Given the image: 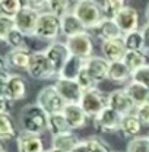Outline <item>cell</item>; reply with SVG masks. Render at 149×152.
<instances>
[{
	"instance_id": "cell-4",
	"label": "cell",
	"mask_w": 149,
	"mask_h": 152,
	"mask_svg": "<svg viewBox=\"0 0 149 152\" xmlns=\"http://www.w3.org/2000/svg\"><path fill=\"white\" fill-rule=\"evenodd\" d=\"M80 107L83 108V111L88 117L95 118L108 107V95H105L98 88L88 89V91L83 92Z\"/></svg>"
},
{
	"instance_id": "cell-32",
	"label": "cell",
	"mask_w": 149,
	"mask_h": 152,
	"mask_svg": "<svg viewBox=\"0 0 149 152\" xmlns=\"http://www.w3.org/2000/svg\"><path fill=\"white\" fill-rule=\"evenodd\" d=\"M4 42L10 47V50H26V48H28L26 35H23L16 28L9 32V35L4 39Z\"/></svg>"
},
{
	"instance_id": "cell-26",
	"label": "cell",
	"mask_w": 149,
	"mask_h": 152,
	"mask_svg": "<svg viewBox=\"0 0 149 152\" xmlns=\"http://www.w3.org/2000/svg\"><path fill=\"white\" fill-rule=\"evenodd\" d=\"M124 89L127 91V94H129V96L131 98V101L134 102L136 107L149 102V89H146L145 86H142L140 83L130 80L129 85Z\"/></svg>"
},
{
	"instance_id": "cell-40",
	"label": "cell",
	"mask_w": 149,
	"mask_h": 152,
	"mask_svg": "<svg viewBox=\"0 0 149 152\" xmlns=\"http://www.w3.org/2000/svg\"><path fill=\"white\" fill-rule=\"evenodd\" d=\"M134 114L137 115V118L140 120V123H142L143 126H149V102L136 107Z\"/></svg>"
},
{
	"instance_id": "cell-9",
	"label": "cell",
	"mask_w": 149,
	"mask_h": 152,
	"mask_svg": "<svg viewBox=\"0 0 149 152\" xmlns=\"http://www.w3.org/2000/svg\"><path fill=\"white\" fill-rule=\"evenodd\" d=\"M54 86L66 104H80L85 91L80 88L77 80H69V79L58 77L54 82Z\"/></svg>"
},
{
	"instance_id": "cell-35",
	"label": "cell",
	"mask_w": 149,
	"mask_h": 152,
	"mask_svg": "<svg viewBox=\"0 0 149 152\" xmlns=\"http://www.w3.org/2000/svg\"><path fill=\"white\" fill-rule=\"evenodd\" d=\"M126 152H149V134L130 139L127 143Z\"/></svg>"
},
{
	"instance_id": "cell-30",
	"label": "cell",
	"mask_w": 149,
	"mask_h": 152,
	"mask_svg": "<svg viewBox=\"0 0 149 152\" xmlns=\"http://www.w3.org/2000/svg\"><path fill=\"white\" fill-rule=\"evenodd\" d=\"M146 54L143 51H127L126 56L123 58V63L130 69L131 73H134L136 70L145 67L148 63H146Z\"/></svg>"
},
{
	"instance_id": "cell-20",
	"label": "cell",
	"mask_w": 149,
	"mask_h": 152,
	"mask_svg": "<svg viewBox=\"0 0 149 152\" xmlns=\"http://www.w3.org/2000/svg\"><path fill=\"white\" fill-rule=\"evenodd\" d=\"M63 115L66 117V120H67L72 130L85 127L86 120H88V115L85 114L83 108L80 107V104H67L64 107Z\"/></svg>"
},
{
	"instance_id": "cell-12",
	"label": "cell",
	"mask_w": 149,
	"mask_h": 152,
	"mask_svg": "<svg viewBox=\"0 0 149 152\" xmlns=\"http://www.w3.org/2000/svg\"><path fill=\"white\" fill-rule=\"evenodd\" d=\"M38 18H39V13L34 12L29 7H26L25 3H23V9L13 18V20H15L16 29H19L23 35H35Z\"/></svg>"
},
{
	"instance_id": "cell-44",
	"label": "cell",
	"mask_w": 149,
	"mask_h": 152,
	"mask_svg": "<svg viewBox=\"0 0 149 152\" xmlns=\"http://www.w3.org/2000/svg\"><path fill=\"white\" fill-rule=\"evenodd\" d=\"M145 15H146V20L149 22V4H148V7H146V13Z\"/></svg>"
},
{
	"instance_id": "cell-5",
	"label": "cell",
	"mask_w": 149,
	"mask_h": 152,
	"mask_svg": "<svg viewBox=\"0 0 149 152\" xmlns=\"http://www.w3.org/2000/svg\"><path fill=\"white\" fill-rule=\"evenodd\" d=\"M61 34V19L57 18L51 12H44L39 13L35 29V37L41 39H48L53 41Z\"/></svg>"
},
{
	"instance_id": "cell-22",
	"label": "cell",
	"mask_w": 149,
	"mask_h": 152,
	"mask_svg": "<svg viewBox=\"0 0 149 152\" xmlns=\"http://www.w3.org/2000/svg\"><path fill=\"white\" fill-rule=\"evenodd\" d=\"M85 63L86 60L80 58V57H76V56H70V58L66 61L64 67L61 69V72L58 73V77L60 79H69V80H76L80 72L83 70L85 67Z\"/></svg>"
},
{
	"instance_id": "cell-34",
	"label": "cell",
	"mask_w": 149,
	"mask_h": 152,
	"mask_svg": "<svg viewBox=\"0 0 149 152\" xmlns=\"http://www.w3.org/2000/svg\"><path fill=\"white\" fill-rule=\"evenodd\" d=\"M16 137V130L10 115H0V139L9 140Z\"/></svg>"
},
{
	"instance_id": "cell-37",
	"label": "cell",
	"mask_w": 149,
	"mask_h": 152,
	"mask_svg": "<svg viewBox=\"0 0 149 152\" xmlns=\"http://www.w3.org/2000/svg\"><path fill=\"white\" fill-rule=\"evenodd\" d=\"M15 20L13 18H7V16H1L0 15V39L4 42L6 37L9 35V32L12 29H15Z\"/></svg>"
},
{
	"instance_id": "cell-36",
	"label": "cell",
	"mask_w": 149,
	"mask_h": 152,
	"mask_svg": "<svg viewBox=\"0 0 149 152\" xmlns=\"http://www.w3.org/2000/svg\"><path fill=\"white\" fill-rule=\"evenodd\" d=\"M48 12H51L53 15H56L57 18H64L67 13H70V3L64 1V0H58V1H50L48 3Z\"/></svg>"
},
{
	"instance_id": "cell-41",
	"label": "cell",
	"mask_w": 149,
	"mask_h": 152,
	"mask_svg": "<svg viewBox=\"0 0 149 152\" xmlns=\"http://www.w3.org/2000/svg\"><path fill=\"white\" fill-rule=\"evenodd\" d=\"M12 107H13V102L1 95L0 96V114L1 115H9V113L12 111Z\"/></svg>"
},
{
	"instance_id": "cell-43",
	"label": "cell",
	"mask_w": 149,
	"mask_h": 152,
	"mask_svg": "<svg viewBox=\"0 0 149 152\" xmlns=\"http://www.w3.org/2000/svg\"><path fill=\"white\" fill-rule=\"evenodd\" d=\"M45 152H64V151H60V149H56V148H50V149H45Z\"/></svg>"
},
{
	"instance_id": "cell-29",
	"label": "cell",
	"mask_w": 149,
	"mask_h": 152,
	"mask_svg": "<svg viewBox=\"0 0 149 152\" xmlns=\"http://www.w3.org/2000/svg\"><path fill=\"white\" fill-rule=\"evenodd\" d=\"M48 132L51 133V136H58L63 133H69L72 132L66 117L61 114H53L48 115Z\"/></svg>"
},
{
	"instance_id": "cell-17",
	"label": "cell",
	"mask_w": 149,
	"mask_h": 152,
	"mask_svg": "<svg viewBox=\"0 0 149 152\" xmlns=\"http://www.w3.org/2000/svg\"><path fill=\"white\" fill-rule=\"evenodd\" d=\"M101 51H102V57L107 61L115 63V61H123V58L127 53V48L124 45L123 38H120V39L102 42L101 44Z\"/></svg>"
},
{
	"instance_id": "cell-28",
	"label": "cell",
	"mask_w": 149,
	"mask_h": 152,
	"mask_svg": "<svg viewBox=\"0 0 149 152\" xmlns=\"http://www.w3.org/2000/svg\"><path fill=\"white\" fill-rule=\"evenodd\" d=\"M72 152H111L108 149V145L104 143L98 137H88L85 140H80L79 145Z\"/></svg>"
},
{
	"instance_id": "cell-46",
	"label": "cell",
	"mask_w": 149,
	"mask_h": 152,
	"mask_svg": "<svg viewBox=\"0 0 149 152\" xmlns=\"http://www.w3.org/2000/svg\"><path fill=\"white\" fill-rule=\"evenodd\" d=\"M3 152H4V151H3Z\"/></svg>"
},
{
	"instance_id": "cell-24",
	"label": "cell",
	"mask_w": 149,
	"mask_h": 152,
	"mask_svg": "<svg viewBox=\"0 0 149 152\" xmlns=\"http://www.w3.org/2000/svg\"><path fill=\"white\" fill-rule=\"evenodd\" d=\"M107 79L114 82V83H124L129 79L131 80V72L123 61L110 63V69H108Z\"/></svg>"
},
{
	"instance_id": "cell-18",
	"label": "cell",
	"mask_w": 149,
	"mask_h": 152,
	"mask_svg": "<svg viewBox=\"0 0 149 152\" xmlns=\"http://www.w3.org/2000/svg\"><path fill=\"white\" fill-rule=\"evenodd\" d=\"M19 152H45L44 143L39 134H32V133L22 132L16 137Z\"/></svg>"
},
{
	"instance_id": "cell-39",
	"label": "cell",
	"mask_w": 149,
	"mask_h": 152,
	"mask_svg": "<svg viewBox=\"0 0 149 152\" xmlns=\"http://www.w3.org/2000/svg\"><path fill=\"white\" fill-rule=\"evenodd\" d=\"M26 7L32 9L34 12L37 13H44V12H48V3L50 1H45V0H35V1H23Z\"/></svg>"
},
{
	"instance_id": "cell-15",
	"label": "cell",
	"mask_w": 149,
	"mask_h": 152,
	"mask_svg": "<svg viewBox=\"0 0 149 152\" xmlns=\"http://www.w3.org/2000/svg\"><path fill=\"white\" fill-rule=\"evenodd\" d=\"M115 23L121 29L123 35L134 32V31H139L137 29L139 28V13H137V10L131 6H126L118 13V16L115 18Z\"/></svg>"
},
{
	"instance_id": "cell-3",
	"label": "cell",
	"mask_w": 149,
	"mask_h": 152,
	"mask_svg": "<svg viewBox=\"0 0 149 152\" xmlns=\"http://www.w3.org/2000/svg\"><path fill=\"white\" fill-rule=\"evenodd\" d=\"M37 104L48 114H61L64 111V107L67 105L64 102V99L60 96V94L57 92L54 85H48L45 88H42L37 95Z\"/></svg>"
},
{
	"instance_id": "cell-10",
	"label": "cell",
	"mask_w": 149,
	"mask_h": 152,
	"mask_svg": "<svg viewBox=\"0 0 149 152\" xmlns=\"http://www.w3.org/2000/svg\"><path fill=\"white\" fill-rule=\"evenodd\" d=\"M108 107L115 110L120 115H129L136 111V105L131 101L126 89H114L108 94Z\"/></svg>"
},
{
	"instance_id": "cell-11",
	"label": "cell",
	"mask_w": 149,
	"mask_h": 152,
	"mask_svg": "<svg viewBox=\"0 0 149 152\" xmlns=\"http://www.w3.org/2000/svg\"><path fill=\"white\" fill-rule=\"evenodd\" d=\"M44 53H45V56L48 57V60L51 61L53 67L56 69L57 76L61 72V69L64 67L66 61L72 56V54H70V50H69V47H67V44H66V42H60V41H56V42L50 44V45L44 50Z\"/></svg>"
},
{
	"instance_id": "cell-8",
	"label": "cell",
	"mask_w": 149,
	"mask_h": 152,
	"mask_svg": "<svg viewBox=\"0 0 149 152\" xmlns=\"http://www.w3.org/2000/svg\"><path fill=\"white\" fill-rule=\"evenodd\" d=\"M123 115L117 113L110 107H107L98 117L93 118V126L99 133H115L120 132V124H121Z\"/></svg>"
},
{
	"instance_id": "cell-19",
	"label": "cell",
	"mask_w": 149,
	"mask_h": 152,
	"mask_svg": "<svg viewBox=\"0 0 149 152\" xmlns=\"http://www.w3.org/2000/svg\"><path fill=\"white\" fill-rule=\"evenodd\" d=\"M85 32H88L86 26L74 15L73 10L70 13H67L64 18H61V34L66 37V39L80 35V34H85Z\"/></svg>"
},
{
	"instance_id": "cell-13",
	"label": "cell",
	"mask_w": 149,
	"mask_h": 152,
	"mask_svg": "<svg viewBox=\"0 0 149 152\" xmlns=\"http://www.w3.org/2000/svg\"><path fill=\"white\" fill-rule=\"evenodd\" d=\"M1 95L7 99L19 101L26 96V82L20 75H12L6 83L1 85Z\"/></svg>"
},
{
	"instance_id": "cell-2",
	"label": "cell",
	"mask_w": 149,
	"mask_h": 152,
	"mask_svg": "<svg viewBox=\"0 0 149 152\" xmlns=\"http://www.w3.org/2000/svg\"><path fill=\"white\" fill-rule=\"evenodd\" d=\"M72 10H73L74 15L80 19V22L86 26V29H91V31L104 19L98 1H92V0L76 1Z\"/></svg>"
},
{
	"instance_id": "cell-14",
	"label": "cell",
	"mask_w": 149,
	"mask_h": 152,
	"mask_svg": "<svg viewBox=\"0 0 149 152\" xmlns=\"http://www.w3.org/2000/svg\"><path fill=\"white\" fill-rule=\"evenodd\" d=\"M108 69H110V61H107L104 57L93 56L89 60H86L85 63V72L89 75V77L96 85L102 82L104 79H107Z\"/></svg>"
},
{
	"instance_id": "cell-31",
	"label": "cell",
	"mask_w": 149,
	"mask_h": 152,
	"mask_svg": "<svg viewBox=\"0 0 149 152\" xmlns=\"http://www.w3.org/2000/svg\"><path fill=\"white\" fill-rule=\"evenodd\" d=\"M124 45L127 51H143L145 50V39L140 31H134L130 34H126L123 37Z\"/></svg>"
},
{
	"instance_id": "cell-25",
	"label": "cell",
	"mask_w": 149,
	"mask_h": 152,
	"mask_svg": "<svg viewBox=\"0 0 149 152\" xmlns=\"http://www.w3.org/2000/svg\"><path fill=\"white\" fill-rule=\"evenodd\" d=\"M79 139L73 132L69 133H63V134H58V136H53V140H51V148H56L60 151L64 152H72L79 145Z\"/></svg>"
},
{
	"instance_id": "cell-33",
	"label": "cell",
	"mask_w": 149,
	"mask_h": 152,
	"mask_svg": "<svg viewBox=\"0 0 149 152\" xmlns=\"http://www.w3.org/2000/svg\"><path fill=\"white\" fill-rule=\"evenodd\" d=\"M22 9H23V1H20V0H1L0 1L1 16L15 18Z\"/></svg>"
},
{
	"instance_id": "cell-1",
	"label": "cell",
	"mask_w": 149,
	"mask_h": 152,
	"mask_svg": "<svg viewBox=\"0 0 149 152\" xmlns=\"http://www.w3.org/2000/svg\"><path fill=\"white\" fill-rule=\"evenodd\" d=\"M19 123L22 132L39 134L48 130V114L45 113L37 102L26 104L19 115Z\"/></svg>"
},
{
	"instance_id": "cell-6",
	"label": "cell",
	"mask_w": 149,
	"mask_h": 152,
	"mask_svg": "<svg viewBox=\"0 0 149 152\" xmlns=\"http://www.w3.org/2000/svg\"><path fill=\"white\" fill-rule=\"evenodd\" d=\"M28 75L37 80H47L51 79L54 75H57L56 69L53 67L51 61L45 56L44 51H35L32 53V58L28 67Z\"/></svg>"
},
{
	"instance_id": "cell-38",
	"label": "cell",
	"mask_w": 149,
	"mask_h": 152,
	"mask_svg": "<svg viewBox=\"0 0 149 152\" xmlns=\"http://www.w3.org/2000/svg\"><path fill=\"white\" fill-rule=\"evenodd\" d=\"M131 80L140 83L142 86L149 89V64H146L145 67H142L139 70H136L134 73H131Z\"/></svg>"
},
{
	"instance_id": "cell-42",
	"label": "cell",
	"mask_w": 149,
	"mask_h": 152,
	"mask_svg": "<svg viewBox=\"0 0 149 152\" xmlns=\"http://www.w3.org/2000/svg\"><path fill=\"white\" fill-rule=\"evenodd\" d=\"M140 32H142L143 39H145V50H148L149 51V22H146V23L142 26Z\"/></svg>"
},
{
	"instance_id": "cell-23",
	"label": "cell",
	"mask_w": 149,
	"mask_h": 152,
	"mask_svg": "<svg viewBox=\"0 0 149 152\" xmlns=\"http://www.w3.org/2000/svg\"><path fill=\"white\" fill-rule=\"evenodd\" d=\"M142 127H143V124L140 123L137 115L136 114H129V115H123L121 124H120V132L124 137L134 139V137L140 136Z\"/></svg>"
},
{
	"instance_id": "cell-21",
	"label": "cell",
	"mask_w": 149,
	"mask_h": 152,
	"mask_svg": "<svg viewBox=\"0 0 149 152\" xmlns=\"http://www.w3.org/2000/svg\"><path fill=\"white\" fill-rule=\"evenodd\" d=\"M4 60L7 63L9 67H16V69H23L28 70L31 58H32V53L26 48V50H9L6 53Z\"/></svg>"
},
{
	"instance_id": "cell-7",
	"label": "cell",
	"mask_w": 149,
	"mask_h": 152,
	"mask_svg": "<svg viewBox=\"0 0 149 152\" xmlns=\"http://www.w3.org/2000/svg\"><path fill=\"white\" fill-rule=\"evenodd\" d=\"M66 44H67L72 56L80 57L83 60H89L91 57H93V41L92 35L89 32L67 38Z\"/></svg>"
},
{
	"instance_id": "cell-45",
	"label": "cell",
	"mask_w": 149,
	"mask_h": 152,
	"mask_svg": "<svg viewBox=\"0 0 149 152\" xmlns=\"http://www.w3.org/2000/svg\"><path fill=\"white\" fill-rule=\"evenodd\" d=\"M111 152H114V151H111Z\"/></svg>"
},
{
	"instance_id": "cell-16",
	"label": "cell",
	"mask_w": 149,
	"mask_h": 152,
	"mask_svg": "<svg viewBox=\"0 0 149 152\" xmlns=\"http://www.w3.org/2000/svg\"><path fill=\"white\" fill-rule=\"evenodd\" d=\"M92 34L96 38H99L102 42L120 39V38L124 37L123 32H121V29L115 23V20H110V19H102L92 29Z\"/></svg>"
},
{
	"instance_id": "cell-27",
	"label": "cell",
	"mask_w": 149,
	"mask_h": 152,
	"mask_svg": "<svg viewBox=\"0 0 149 152\" xmlns=\"http://www.w3.org/2000/svg\"><path fill=\"white\" fill-rule=\"evenodd\" d=\"M102 18L110 19V20H115V18L118 16V13L126 7L124 1L121 0H105V1H98Z\"/></svg>"
}]
</instances>
